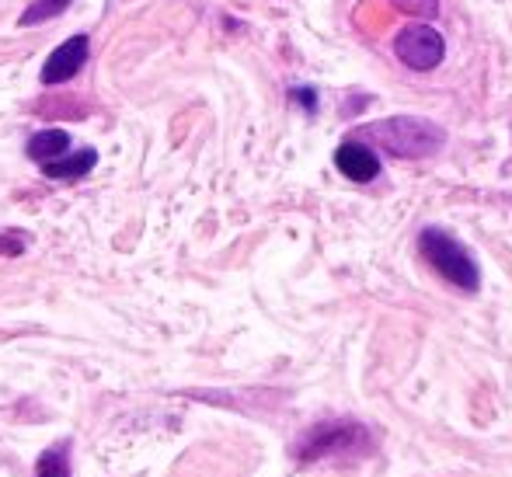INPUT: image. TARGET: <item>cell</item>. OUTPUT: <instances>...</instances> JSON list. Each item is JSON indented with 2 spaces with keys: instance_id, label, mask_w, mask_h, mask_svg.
Listing matches in <instances>:
<instances>
[{
  "instance_id": "ba28073f",
  "label": "cell",
  "mask_w": 512,
  "mask_h": 477,
  "mask_svg": "<svg viewBox=\"0 0 512 477\" xmlns=\"http://www.w3.org/2000/svg\"><path fill=\"white\" fill-rule=\"evenodd\" d=\"M70 150V133L67 129H42L28 140V157L39 164H49L56 157H63Z\"/></svg>"
},
{
  "instance_id": "30bf717a",
  "label": "cell",
  "mask_w": 512,
  "mask_h": 477,
  "mask_svg": "<svg viewBox=\"0 0 512 477\" xmlns=\"http://www.w3.org/2000/svg\"><path fill=\"white\" fill-rule=\"evenodd\" d=\"M35 477H70L67 450H63V446H53V450L42 453L39 471H35Z\"/></svg>"
},
{
  "instance_id": "6da1fadb",
  "label": "cell",
  "mask_w": 512,
  "mask_h": 477,
  "mask_svg": "<svg viewBox=\"0 0 512 477\" xmlns=\"http://www.w3.org/2000/svg\"><path fill=\"white\" fill-rule=\"evenodd\" d=\"M373 453H377V439H373L370 425L356 422V418H328V422H317L293 443V457H297L300 464L373 457Z\"/></svg>"
},
{
  "instance_id": "7a4b0ae2",
  "label": "cell",
  "mask_w": 512,
  "mask_h": 477,
  "mask_svg": "<svg viewBox=\"0 0 512 477\" xmlns=\"http://www.w3.org/2000/svg\"><path fill=\"white\" fill-rule=\"evenodd\" d=\"M363 136L398 161H422L446 147V129L422 115H391V119L370 122Z\"/></svg>"
},
{
  "instance_id": "7c38bea8",
  "label": "cell",
  "mask_w": 512,
  "mask_h": 477,
  "mask_svg": "<svg viewBox=\"0 0 512 477\" xmlns=\"http://www.w3.org/2000/svg\"><path fill=\"white\" fill-rule=\"evenodd\" d=\"M293 98H300V105H304L307 112H314V91H310V88H300V91H293Z\"/></svg>"
},
{
  "instance_id": "277c9868",
  "label": "cell",
  "mask_w": 512,
  "mask_h": 477,
  "mask_svg": "<svg viewBox=\"0 0 512 477\" xmlns=\"http://www.w3.org/2000/svg\"><path fill=\"white\" fill-rule=\"evenodd\" d=\"M394 56H398L408 70L425 74V70H436L439 63H443L446 42L432 25H408V28H401L398 39H394Z\"/></svg>"
},
{
  "instance_id": "3957f363",
  "label": "cell",
  "mask_w": 512,
  "mask_h": 477,
  "mask_svg": "<svg viewBox=\"0 0 512 477\" xmlns=\"http://www.w3.org/2000/svg\"><path fill=\"white\" fill-rule=\"evenodd\" d=\"M418 255H422L450 286L464 289V293H478L481 289V269H478V262H474V255L457 237L446 234L443 227H425L422 234H418Z\"/></svg>"
},
{
  "instance_id": "52a82bcc",
  "label": "cell",
  "mask_w": 512,
  "mask_h": 477,
  "mask_svg": "<svg viewBox=\"0 0 512 477\" xmlns=\"http://www.w3.org/2000/svg\"><path fill=\"white\" fill-rule=\"evenodd\" d=\"M98 164V154L95 150H77V154H63L56 157V161L42 164V175L53 178V182H77V178H84L91 168Z\"/></svg>"
},
{
  "instance_id": "9c48e42d",
  "label": "cell",
  "mask_w": 512,
  "mask_h": 477,
  "mask_svg": "<svg viewBox=\"0 0 512 477\" xmlns=\"http://www.w3.org/2000/svg\"><path fill=\"white\" fill-rule=\"evenodd\" d=\"M74 4V0H32V4L25 7V14H21V25H42V21H53V18H60L67 7Z\"/></svg>"
},
{
  "instance_id": "8992f818",
  "label": "cell",
  "mask_w": 512,
  "mask_h": 477,
  "mask_svg": "<svg viewBox=\"0 0 512 477\" xmlns=\"http://www.w3.org/2000/svg\"><path fill=\"white\" fill-rule=\"evenodd\" d=\"M335 168L342 171L349 182L366 185L380 175V157L373 154L363 140H345L342 147L335 150Z\"/></svg>"
},
{
  "instance_id": "8fae6325",
  "label": "cell",
  "mask_w": 512,
  "mask_h": 477,
  "mask_svg": "<svg viewBox=\"0 0 512 477\" xmlns=\"http://www.w3.org/2000/svg\"><path fill=\"white\" fill-rule=\"evenodd\" d=\"M398 11H408V14H422V18H432L439 11V0H391Z\"/></svg>"
},
{
  "instance_id": "5b68a950",
  "label": "cell",
  "mask_w": 512,
  "mask_h": 477,
  "mask_svg": "<svg viewBox=\"0 0 512 477\" xmlns=\"http://www.w3.org/2000/svg\"><path fill=\"white\" fill-rule=\"evenodd\" d=\"M88 49H91L88 35H74V39L63 42L46 60V67H42V84H63L81 74V67L88 63Z\"/></svg>"
}]
</instances>
